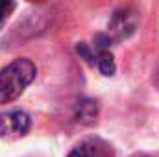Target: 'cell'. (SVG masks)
Returning a JSON list of instances; mask_svg holds the SVG:
<instances>
[{"instance_id": "cell-4", "label": "cell", "mask_w": 159, "mask_h": 157, "mask_svg": "<svg viewBox=\"0 0 159 157\" xmlns=\"http://www.w3.org/2000/svg\"><path fill=\"white\" fill-rule=\"evenodd\" d=\"M98 107H96V102H93V100H81L78 102V107H76V118H78L80 122H93L94 118H96V111Z\"/></svg>"}, {"instance_id": "cell-3", "label": "cell", "mask_w": 159, "mask_h": 157, "mask_svg": "<svg viewBox=\"0 0 159 157\" xmlns=\"http://www.w3.org/2000/svg\"><path fill=\"white\" fill-rule=\"evenodd\" d=\"M137 28V17L131 9L124 7L115 11L111 22H109V30L117 39H126L128 35H131Z\"/></svg>"}, {"instance_id": "cell-6", "label": "cell", "mask_w": 159, "mask_h": 157, "mask_svg": "<svg viewBox=\"0 0 159 157\" xmlns=\"http://www.w3.org/2000/svg\"><path fill=\"white\" fill-rule=\"evenodd\" d=\"M69 157H94L93 155V152L89 150V148H85V146H78V148H74Z\"/></svg>"}, {"instance_id": "cell-1", "label": "cell", "mask_w": 159, "mask_h": 157, "mask_svg": "<svg viewBox=\"0 0 159 157\" xmlns=\"http://www.w3.org/2000/svg\"><path fill=\"white\" fill-rule=\"evenodd\" d=\"M37 69L30 59H15L0 70V104L17 100L35 79Z\"/></svg>"}, {"instance_id": "cell-5", "label": "cell", "mask_w": 159, "mask_h": 157, "mask_svg": "<svg viewBox=\"0 0 159 157\" xmlns=\"http://www.w3.org/2000/svg\"><path fill=\"white\" fill-rule=\"evenodd\" d=\"M15 9V0H0V26L6 22V19Z\"/></svg>"}, {"instance_id": "cell-2", "label": "cell", "mask_w": 159, "mask_h": 157, "mask_svg": "<svg viewBox=\"0 0 159 157\" xmlns=\"http://www.w3.org/2000/svg\"><path fill=\"white\" fill-rule=\"evenodd\" d=\"M30 117L24 111H7L0 115V137H22L30 129Z\"/></svg>"}]
</instances>
